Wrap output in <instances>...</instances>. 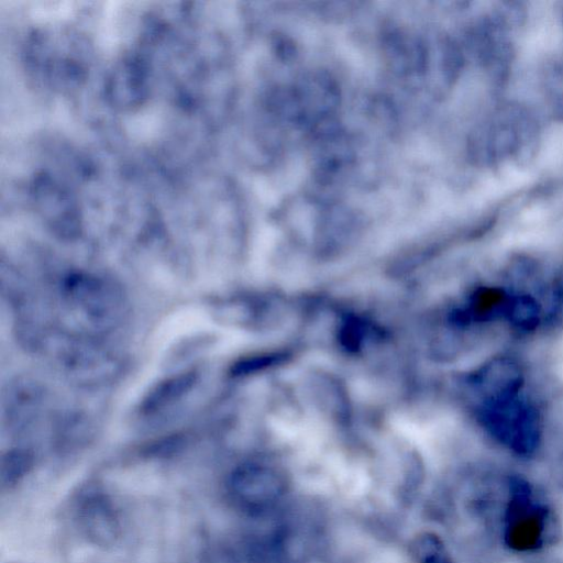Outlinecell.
Listing matches in <instances>:
<instances>
[{
  "label": "cell",
  "instance_id": "cell-1",
  "mask_svg": "<svg viewBox=\"0 0 563 563\" xmlns=\"http://www.w3.org/2000/svg\"><path fill=\"white\" fill-rule=\"evenodd\" d=\"M554 530L555 518L545 499L525 477L510 476L503 517L505 544L516 552H534L552 541Z\"/></svg>",
  "mask_w": 563,
  "mask_h": 563
},
{
  "label": "cell",
  "instance_id": "cell-2",
  "mask_svg": "<svg viewBox=\"0 0 563 563\" xmlns=\"http://www.w3.org/2000/svg\"><path fill=\"white\" fill-rule=\"evenodd\" d=\"M482 419L488 432L512 452L529 455L537 450L541 435L537 412L517 395L488 401Z\"/></svg>",
  "mask_w": 563,
  "mask_h": 563
},
{
  "label": "cell",
  "instance_id": "cell-3",
  "mask_svg": "<svg viewBox=\"0 0 563 563\" xmlns=\"http://www.w3.org/2000/svg\"><path fill=\"white\" fill-rule=\"evenodd\" d=\"M64 292L69 301L77 303L86 313L106 319L118 307V295L101 278L86 274H71L64 280Z\"/></svg>",
  "mask_w": 563,
  "mask_h": 563
},
{
  "label": "cell",
  "instance_id": "cell-4",
  "mask_svg": "<svg viewBox=\"0 0 563 563\" xmlns=\"http://www.w3.org/2000/svg\"><path fill=\"white\" fill-rule=\"evenodd\" d=\"M196 380L197 374L194 371L183 372L163 379L147 393L142 401L141 410L151 413L172 405L187 394Z\"/></svg>",
  "mask_w": 563,
  "mask_h": 563
},
{
  "label": "cell",
  "instance_id": "cell-5",
  "mask_svg": "<svg viewBox=\"0 0 563 563\" xmlns=\"http://www.w3.org/2000/svg\"><path fill=\"white\" fill-rule=\"evenodd\" d=\"M416 563H453L442 540L434 533L419 534L411 544Z\"/></svg>",
  "mask_w": 563,
  "mask_h": 563
},
{
  "label": "cell",
  "instance_id": "cell-6",
  "mask_svg": "<svg viewBox=\"0 0 563 563\" xmlns=\"http://www.w3.org/2000/svg\"><path fill=\"white\" fill-rule=\"evenodd\" d=\"M505 316L517 329L530 330L539 321V307L530 297L517 296L508 300Z\"/></svg>",
  "mask_w": 563,
  "mask_h": 563
}]
</instances>
